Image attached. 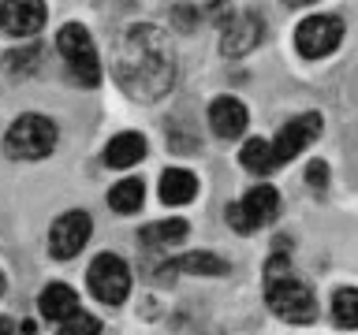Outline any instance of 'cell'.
Segmentation results:
<instances>
[{"label":"cell","instance_id":"cell-1","mask_svg":"<svg viewBox=\"0 0 358 335\" xmlns=\"http://www.w3.org/2000/svg\"><path fill=\"white\" fill-rule=\"evenodd\" d=\"M116 75L134 100H153L168 94L176 82V56L168 38L157 27H131L116 56Z\"/></svg>","mask_w":358,"mask_h":335},{"label":"cell","instance_id":"cell-2","mask_svg":"<svg viewBox=\"0 0 358 335\" xmlns=\"http://www.w3.org/2000/svg\"><path fill=\"white\" fill-rule=\"evenodd\" d=\"M265 302H268V309L287 324H310L313 317H317L313 290L287 268L284 250L265 265Z\"/></svg>","mask_w":358,"mask_h":335},{"label":"cell","instance_id":"cell-3","mask_svg":"<svg viewBox=\"0 0 358 335\" xmlns=\"http://www.w3.org/2000/svg\"><path fill=\"white\" fill-rule=\"evenodd\" d=\"M56 49L71 67V78L78 86H97L101 82V60H97V49H94V38H90L86 27L78 22H67L56 34Z\"/></svg>","mask_w":358,"mask_h":335},{"label":"cell","instance_id":"cell-4","mask_svg":"<svg viewBox=\"0 0 358 335\" xmlns=\"http://www.w3.org/2000/svg\"><path fill=\"white\" fill-rule=\"evenodd\" d=\"M56 149V123L38 116V112H27L11 123L8 131V153L15 161H41Z\"/></svg>","mask_w":358,"mask_h":335},{"label":"cell","instance_id":"cell-5","mask_svg":"<svg viewBox=\"0 0 358 335\" xmlns=\"http://www.w3.org/2000/svg\"><path fill=\"white\" fill-rule=\"evenodd\" d=\"M86 283H90V295L97 302L120 306V302L131 295V268H127V261H120L116 253H101V257H94V265H90Z\"/></svg>","mask_w":358,"mask_h":335},{"label":"cell","instance_id":"cell-6","mask_svg":"<svg viewBox=\"0 0 358 335\" xmlns=\"http://www.w3.org/2000/svg\"><path fill=\"white\" fill-rule=\"evenodd\" d=\"M280 212V194L273 186H254L246 190V198L239 201V205H228V223L235 231L250 234L257 228H265L268 220H276Z\"/></svg>","mask_w":358,"mask_h":335},{"label":"cell","instance_id":"cell-7","mask_svg":"<svg viewBox=\"0 0 358 335\" xmlns=\"http://www.w3.org/2000/svg\"><path fill=\"white\" fill-rule=\"evenodd\" d=\"M343 41V22L336 15H310L299 22L295 30V49L306 60H321V56L336 52V45Z\"/></svg>","mask_w":358,"mask_h":335},{"label":"cell","instance_id":"cell-8","mask_svg":"<svg viewBox=\"0 0 358 335\" xmlns=\"http://www.w3.org/2000/svg\"><path fill=\"white\" fill-rule=\"evenodd\" d=\"M321 134V116L317 112H306V116H295L291 123H284L276 134V142H273V161L276 168L280 164H287V161H295V156L306 149V145L313 142Z\"/></svg>","mask_w":358,"mask_h":335},{"label":"cell","instance_id":"cell-9","mask_svg":"<svg viewBox=\"0 0 358 335\" xmlns=\"http://www.w3.org/2000/svg\"><path fill=\"white\" fill-rule=\"evenodd\" d=\"M90 231H94V223H90L86 212H64L60 220L49 228V253L60 257V261H71V257L86 246Z\"/></svg>","mask_w":358,"mask_h":335},{"label":"cell","instance_id":"cell-10","mask_svg":"<svg viewBox=\"0 0 358 335\" xmlns=\"http://www.w3.org/2000/svg\"><path fill=\"white\" fill-rule=\"evenodd\" d=\"M262 38H265V22H262V15H254V11H235V15L224 19L220 52H224V56H246Z\"/></svg>","mask_w":358,"mask_h":335},{"label":"cell","instance_id":"cell-11","mask_svg":"<svg viewBox=\"0 0 358 335\" xmlns=\"http://www.w3.org/2000/svg\"><path fill=\"white\" fill-rule=\"evenodd\" d=\"M45 0H4L0 4V30L11 38H34L45 27Z\"/></svg>","mask_w":358,"mask_h":335},{"label":"cell","instance_id":"cell-12","mask_svg":"<svg viewBox=\"0 0 358 335\" xmlns=\"http://www.w3.org/2000/svg\"><path fill=\"white\" fill-rule=\"evenodd\" d=\"M246 123H250V116H246L243 100L235 97H217L209 105V127L220 134V138H239V134L246 131Z\"/></svg>","mask_w":358,"mask_h":335},{"label":"cell","instance_id":"cell-13","mask_svg":"<svg viewBox=\"0 0 358 335\" xmlns=\"http://www.w3.org/2000/svg\"><path fill=\"white\" fill-rule=\"evenodd\" d=\"M38 309H41L45 320L64 324L67 317H75V313H78V295L67 283H49L41 290V298H38Z\"/></svg>","mask_w":358,"mask_h":335},{"label":"cell","instance_id":"cell-14","mask_svg":"<svg viewBox=\"0 0 358 335\" xmlns=\"http://www.w3.org/2000/svg\"><path fill=\"white\" fill-rule=\"evenodd\" d=\"M198 198V175L187 168H168L161 175V201L164 205H190Z\"/></svg>","mask_w":358,"mask_h":335},{"label":"cell","instance_id":"cell-15","mask_svg":"<svg viewBox=\"0 0 358 335\" xmlns=\"http://www.w3.org/2000/svg\"><path fill=\"white\" fill-rule=\"evenodd\" d=\"M142 156H145V138L138 131H123V134H116V138L108 142L105 164L108 168H131V164H138Z\"/></svg>","mask_w":358,"mask_h":335},{"label":"cell","instance_id":"cell-16","mask_svg":"<svg viewBox=\"0 0 358 335\" xmlns=\"http://www.w3.org/2000/svg\"><path fill=\"white\" fill-rule=\"evenodd\" d=\"M176 272H194V276H224V272H228V261H224V257H217V253L194 250V253L176 257V261L168 265L161 276H176Z\"/></svg>","mask_w":358,"mask_h":335},{"label":"cell","instance_id":"cell-17","mask_svg":"<svg viewBox=\"0 0 358 335\" xmlns=\"http://www.w3.org/2000/svg\"><path fill=\"white\" fill-rule=\"evenodd\" d=\"M187 220H157V223H150V228H142V234L138 239L145 242V246H157V250H161V246H176V242H183L187 239Z\"/></svg>","mask_w":358,"mask_h":335},{"label":"cell","instance_id":"cell-18","mask_svg":"<svg viewBox=\"0 0 358 335\" xmlns=\"http://www.w3.org/2000/svg\"><path fill=\"white\" fill-rule=\"evenodd\" d=\"M239 161H243L246 172H254V175H268V172L276 168V161H273V145H268L265 138H250V142H243Z\"/></svg>","mask_w":358,"mask_h":335},{"label":"cell","instance_id":"cell-19","mask_svg":"<svg viewBox=\"0 0 358 335\" xmlns=\"http://www.w3.org/2000/svg\"><path fill=\"white\" fill-rule=\"evenodd\" d=\"M142 201H145V186L138 179H123V183H116L108 190V205L116 212H138Z\"/></svg>","mask_w":358,"mask_h":335},{"label":"cell","instance_id":"cell-20","mask_svg":"<svg viewBox=\"0 0 358 335\" xmlns=\"http://www.w3.org/2000/svg\"><path fill=\"white\" fill-rule=\"evenodd\" d=\"M332 320L340 328H358V287H340L332 295Z\"/></svg>","mask_w":358,"mask_h":335},{"label":"cell","instance_id":"cell-21","mask_svg":"<svg viewBox=\"0 0 358 335\" xmlns=\"http://www.w3.org/2000/svg\"><path fill=\"white\" fill-rule=\"evenodd\" d=\"M56 335H101V320L78 309L75 317H67V320L60 324V332H56Z\"/></svg>","mask_w":358,"mask_h":335},{"label":"cell","instance_id":"cell-22","mask_svg":"<svg viewBox=\"0 0 358 335\" xmlns=\"http://www.w3.org/2000/svg\"><path fill=\"white\" fill-rule=\"evenodd\" d=\"M34 64H38V45H27V49H15V52L4 56V67H8V71H15V75L34 71Z\"/></svg>","mask_w":358,"mask_h":335},{"label":"cell","instance_id":"cell-23","mask_svg":"<svg viewBox=\"0 0 358 335\" xmlns=\"http://www.w3.org/2000/svg\"><path fill=\"white\" fill-rule=\"evenodd\" d=\"M306 183H310V186H324V183H329V164H324V161H310Z\"/></svg>","mask_w":358,"mask_h":335},{"label":"cell","instance_id":"cell-24","mask_svg":"<svg viewBox=\"0 0 358 335\" xmlns=\"http://www.w3.org/2000/svg\"><path fill=\"white\" fill-rule=\"evenodd\" d=\"M176 19H179V27H183V30H190V27H194V8H176Z\"/></svg>","mask_w":358,"mask_h":335},{"label":"cell","instance_id":"cell-25","mask_svg":"<svg viewBox=\"0 0 358 335\" xmlns=\"http://www.w3.org/2000/svg\"><path fill=\"white\" fill-rule=\"evenodd\" d=\"M11 332H15V324H11L8 317H0V335H11Z\"/></svg>","mask_w":358,"mask_h":335},{"label":"cell","instance_id":"cell-26","mask_svg":"<svg viewBox=\"0 0 358 335\" xmlns=\"http://www.w3.org/2000/svg\"><path fill=\"white\" fill-rule=\"evenodd\" d=\"M287 8H302V4H313V0H284Z\"/></svg>","mask_w":358,"mask_h":335},{"label":"cell","instance_id":"cell-27","mask_svg":"<svg viewBox=\"0 0 358 335\" xmlns=\"http://www.w3.org/2000/svg\"><path fill=\"white\" fill-rule=\"evenodd\" d=\"M0 295H4V276H0Z\"/></svg>","mask_w":358,"mask_h":335}]
</instances>
